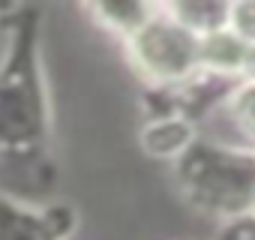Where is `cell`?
I'll use <instances>...</instances> for the list:
<instances>
[{
    "mask_svg": "<svg viewBox=\"0 0 255 240\" xmlns=\"http://www.w3.org/2000/svg\"><path fill=\"white\" fill-rule=\"evenodd\" d=\"M174 183L183 201L219 225L255 210V147L195 138L174 162Z\"/></svg>",
    "mask_w": 255,
    "mask_h": 240,
    "instance_id": "1",
    "label": "cell"
},
{
    "mask_svg": "<svg viewBox=\"0 0 255 240\" xmlns=\"http://www.w3.org/2000/svg\"><path fill=\"white\" fill-rule=\"evenodd\" d=\"M132 69L153 87H177L201 72V36L180 24L165 3L123 42Z\"/></svg>",
    "mask_w": 255,
    "mask_h": 240,
    "instance_id": "2",
    "label": "cell"
},
{
    "mask_svg": "<svg viewBox=\"0 0 255 240\" xmlns=\"http://www.w3.org/2000/svg\"><path fill=\"white\" fill-rule=\"evenodd\" d=\"M30 30L18 24L6 81L0 87V153H21L33 147L45 132V87L36 72V51L30 48Z\"/></svg>",
    "mask_w": 255,
    "mask_h": 240,
    "instance_id": "3",
    "label": "cell"
},
{
    "mask_svg": "<svg viewBox=\"0 0 255 240\" xmlns=\"http://www.w3.org/2000/svg\"><path fill=\"white\" fill-rule=\"evenodd\" d=\"M69 225V210H36L9 198L0 201V240H63Z\"/></svg>",
    "mask_w": 255,
    "mask_h": 240,
    "instance_id": "4",
    "label": "cell"
},
{
    "mask_svg": "<svg viewBox=\"0 0 255 240\" xmlns=\"http://www.w3.org/2000/svg\"><path fill=\"white\" fill-rule=\"evenodd\" d=\"M249 60H252V45H246L228 27L210 30L201 36V72L243 81L249 72Z\"/></svg>",
    "mask_w": 255,
    "mask_h": 240,
    "instance_id": "5",
    "label": "cell"
},
{
    "mask_svg": "<svg viewBox=\"0 0 255 240\" xmlns=\"http://www.w3.org/2000/svg\"><path fill=\"white\" fill-rule=\"evenodd\" d=\"M195 138H198L195 123L180 114H153L141 129V147L153 159H168V162L183 156Z\"/></svg>",
    "mask_w": 255,
    "mask_h": 240,
    "instance_id": "6",
    "label": "cell"
},
{
    "mask_svg": "<svg viewBox=\"0 0 255 240\" xmlns=\"http://www.w3.org/2000/svg\"><path fill=\"white\" fill-rule=\"evenodd\" d=\"M156 9H159V3H93V6H87L93 21L102 30L120 36L123 42L129 39Z\"/></svg>",
    "mask_w": 255,
    "mask_h": 240,
    "instance_id": "7",
    "label": "cell"
},
{
    "mask_svg": "<svg viewBox=\"0 0 255 240\" xmlns=\"http://www.w3.org/2000/svg\"><path fill=\"white\" fill-rule=\"evenodd\" d=\"M225 111L231 114V120L240 129V135L246 141H252V147H255V81H249V78L240 81L234 87V93L228 96Z\"/></svg>",
    "mask_w": 255,
    "mask_h": 240,
    "instance_id": "8",
    "label": "cell"
},
{
    "mask_svg": "<svg viewBox=\"0 0 255 240\" xmlns=\"http://www.w3.org/2000/svg\"><path fill=\"white\" fill-rule=\"evenodd\" d=\"M225 27L237 33L246 45L255 48V0H243V3H228V18Z\"/></svg>",
    "mask_w": 255,
    "mask_h": 240,
    "instance_id": "9",
    "label": "cell"
},
{
    "mask_svg": "<svg viewBox=\"0 0 255 240\" xmlns=\"http://www.w3.org/2000/svg\"><path fill=\"white\" fill-rule=\"evenodd\" d=\"M219 240H255V210L234 222L219 225Z\"/></svg>",
    "mask_w": 255,
    "mask_h": 240,
    "instance_id": "10",
    "label": "cell"
},
{
    "mask_svg": "<svg viewBox=\"0 0 255 240\" xmlns=\"http://www.w3.org/2000/svg\"><path fill=\"white\" fill-rule=\"evenodd\" d=\"M246 78L255 81V48H252V60H249V72H246ZM246 78H243V81H246Z\"/></svg>",
    "mask_w": 255,
    "mask_h": 240,
    "instance_id": "11",
    "label": "cell"
}]
</instances>
